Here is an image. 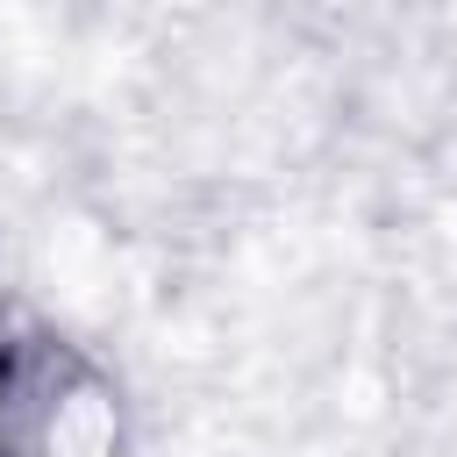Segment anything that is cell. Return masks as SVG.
I'll return each instance as SVG.
<instances>
[{"label": "cell", "mask_w": 457, "mask_h": 457, "mask_svg": "<svg viewBox=\"0 0 457 457\" xmlns=\"http://www.w3.org/2000/svg\"><path fill=\"white\" fill-rule=\"evenodd\" d=\"M0 457H129L121 371L29 300H0Z\"/></svg>", "instance_id": "1"}]
</instances>
